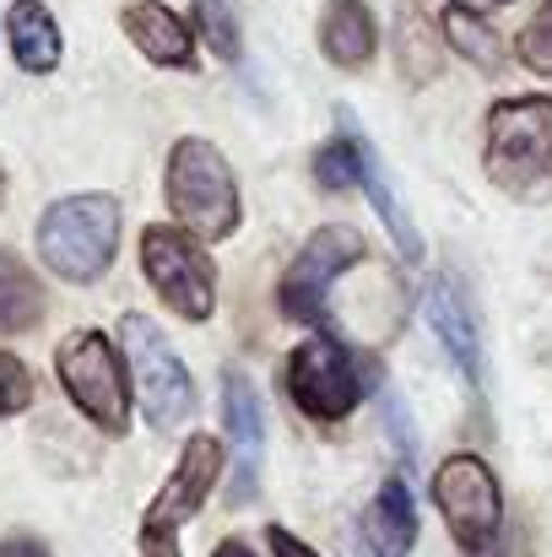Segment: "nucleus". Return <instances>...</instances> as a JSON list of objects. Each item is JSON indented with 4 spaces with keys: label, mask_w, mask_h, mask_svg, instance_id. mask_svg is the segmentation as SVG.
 <instances>
[{
    "label": "nucleus",
    "mask_w": 552,
    "mask_h": 557,
    "mask_svg": "<svg viewBox=\"0 0 552 557\" xmlns=\"http://www.w3.org/2000/svg\"><path fill=\"white\" fill-rule=\"evenodd\" d=\"M120 200L103 195V189H87V195H65L54 200L44 216H38V260L71 282V287H93L109 265H114V249H120Z\"/></svg>",
    "instance_id": "nucleus-1"
},
{
    "label": "nucleus",
    "mask_w": 552,
    "mask_h": 557,
    "mask_svg": "<svg viewBox=\"0 0 552 557\" xmlns=\"http://www.w3.org/2000/svg\"><path fill=\"white\" fill-rule=\"evenodd\" d=\"M163 195H169L180 233L189 238L222 244L238 233V185H233V169L217 141H206V136L174 141L169 169H163Z\"/></svg>",
    "instance_id": "nucleus-2"
},
{
    "label": "nucleus",
    "mask_w": 552,
    "mask_h": 557,
    "mask_svg": "<svg viewBox=\"0 0 552 557\" xmlns=\"http://www.w3.org/2000/svg\"><path fill=\"white\" fill-rule=\"evenodd\" d=\"M488 152L482 169L488 180L504 195H542V185H552V98L526 92V98H499L488 109Z\"/></svg>",
    "instance_id": "nucleus-3"
},
{
    "label": "nucleus",
    "mask_w": 552,
    "mask_h": 557,
    "mask_svg": "<svg viewBox=\"0 0 552 557\" xmlns=\"http://www.w3.org/2000/svg\"><path fill=\"white\" fill-rule=\"evenodd\" d=\"M54 373L87 422H98L103 433L131 428V384H125L131 369H125V352L103 331H71L54 352Z\"/></svg>",
    "instance_id": "nucleus-4"
},
{
    "label": "nucleus",
    "mask_w": 552,
    "mask_h": 557,
    "mask_svg": "<svg viewBox=\"0 0 552 557\" xmlns=\"http://www.w3.org/2000/svg\"><path fill=\"white\" fill-rule=\"evenodd\" d=\"M222 455L228 449L211 433H189L184 438L169 482L158 487V498L142 515V557H180V525H189L206 509V498H211V487L222 476Z\"/></svg>",
    "instance_id": "nucleus-5"
},
{
    "label": "nucleus",
    "mask_w": 552,
    "mask_h": 557,
    "mask_svg": "<svg viewBox=\"0 0 552 557\" xmlns=\"http://www.w3.org/2000/svg\"><path fill=\"white\" fill-rule=\"evenodd\" d=\"M120 352H125V369L136 379V400H142L147 422L158 433L180 428L195 411V379H189L180 352L169 347V336L147 314H120Z\"/></svg>",
    "instance_id": "nucleus-6"
},
{
    "label": "nucleus",
    "mask_w": 552,
    "mask_h": 557,
    "mask_svg": "<svg viewBox=\"0 0 552 557\" xmlns=\"http://www.w3.org/2000/svg\"><path fill=\"white\" fill-rule=\"evenodd\" d=\"M364 255H368V244L358 227H347V222L315 227V233L298 244V255H293V265H287V276H282V314L298 320V325H320V320L331 314V287H336Z\"/></svg>",
    "instance_id": "nucleus-7"
},
{
    "label": "nucleus",
    "mask_w": 552,
    "mask_h": 557,
    "mask_svg": "<svg viewBox=\"0 0 552 557\" xmlns=\"http://www.w3.org/2000/svg\"><path fill=\"white\" fill-rule=\"evenodd\" d=\"M142 271L152 282V293L189 325L211 320L217 309V265L211 255L180 233V227H147L142 233Z\"/></svg>",
    "instance_id": "nucleus-8"
},
{
    "label": "nucleus",
    "mask_w": 552,
    "mask_h": 557,
    "mask_svg": "<svg viewBox=\"0 0 552 557\" xmlns=\"http://www.w3.org/2000/svg\"><path fill=\"white\" fill-rule=\"evenodd\" d=\"M433 504H439L444 525L455 531V542L466 553H482V547L499 542L504 493H499V476L488 471V460H477V455L439 460V471H433Z\"/></svg>",
    "instance_id": "nucleus-9"
},
{
    "label": "nucleus",
    "mask_w": 552,
    "mask_h": 557,
    "mask_svg": "<svg viewBox=\"0 0 552 557\" xmlns=\"http://www.w3.org/2000/svg\"><path fill=\"white\" fill-rule=\"evenodd\" d=\"M287 395L315 422H342L364 400V379L353 369V352L336 336H309L287 358Z\"/></svg>",
    "instance_id": "nucleus-10"
},
{
    "label": "nucleus",
    "mask_w": 552,
    "mask_h": 557,
    "mask_svg": "<svg viewBox=\"0 0 552 557\" xmlns=\"http://www.w3.org/2000/svg\"><path fill=\"white\" fill-rule=\"evenodd\" d=\"M222 422L233 438V504H249L260 493V460H266V411L255 395V379L244 369L222 373Z\"/></svg>",
    "instance_id": "nucleus-11"
},
{
    "label": "nucleus",
    "mask_w": 552,
    "mask_h": 557,
    "mask_svg": "<svg viewBox=\"0 0 552 557\" xmlns=\"http://www.w3.org/2000/svg\"><path fill=\"white\" fill-rule=\"evenodd\" d=\"M422 314H428V325H433V336L444 342V352L455 358V369L466 373V384L471 389H482V336H477V320H471V304L461 298V287L450 282V276H433L428 282V293H422Z\"/></svg>",
    "instance_id": "nucleus-12"
},
{
    "label": "nucleus",
    "mask_w": 552,
    "mask_h": 557,
    "mask_svg": "<svg viewBox=\"0 0 552 557\" xmlns=\"http://www.w3.org/2000/svg\"><path fill=\"white\" fill-rule=\"evenodd\" d=\"M120 27L125 38L136 44V54H147L152 65H169V71H189L195 65V33L174 5L163 0H131L120 11Z\"/></svg>",
    "instance_id": "nucleus-13"
},
{
    "label": "nucleus",
    "mask_w": 552,
    "mask_h": 557,
    "mask_svg": "<svg viewBox=\"0 0 552 557\" xmlns=\"http://www.w3.org/2000/svg\"><path fill=\"white\" fill-rule=\"evenodd\" d=\"M5 44H11V60L27 71V76H49L65 54V38H60V22L44 0H11L5 5Z\"/></svg>",
    "instance_id": "nucleus-14"
},
{
    "label": "nucleus",
    "mask_w": 552,
    "mask_h": 557,
    "mask_svg": "<svg viewBox=\"0 0 552 557\" xmlns=\"http://www.w3.org/2000/svg\"><path fill=\"white\" fill-rule=\"evenodd\" d=\"M379 49V22L364 0H326L320 11V54L336 71H368Z\"/></svg>",
    "instance_id": "nucleus-15"
},
{
    "label": "nucleus",
    "mask_w": 552,
    "mask_h": 557,
    "mask_svg": "<svg viewBox=\"0 0 552 557\" xmlns=\"http://www.w3.org/2000/svg\"><path fill=\"white\" fill-rule=\"evenodd\" d=\"M390 49H395V65L412 87H428L439 71H444V44H439V27L428 22L422 0H395L390 11Z\"/></svg>",
    "instance_id": "nucleus-16"
},
{
    "label": "nucleus",
    "mask_w": 552,
    "mask_h": 557,
    "mask_svg": "<svg viewBox=\"0 0 552 557\" xmlns=\"http://www.w3.org/2000/svg\"><path fill=\"white\" fill-rule=\"evenodd\" d=\"M364 542L368 557H406L417 547V504L401 476H384V487L373 493L364 515Z\"/></svg>",
    "instance_id": "nucleus-17"
},
{
    "label": "nucleus",
    "mask_w": 552,
    "mask_h": 557,
    "mask_svg": "<svg viewBox=\"0 0 552 557\" xmlns=\"http://www.w3.org/2000/svg\"><path fill=\"white\" fill-rule=\"evenodd\" d=\"M38 320H44L38 276L11 249H0V336H27V331H38Z\"/></svg>",
    "instance_id": "nucleus-18"
},
{
    "label": "nucleus",
    "mask_w": 552,
    "mask_h": 557,
    "mask_svg": "<svg viewBox=\"0 0 552 557\" xmlns=\"http://www.w3.org/2000/svg\"><path fill=\"white\" fill-rule=\"evenodd\" d=\"M364 185H368L373 211L384 216V227H390V238H395V249H401L406 260H417V255H422V238H417V227H412V211H406L401 195L390 189V180H384V169H379L373 152H364Z\"/></svg>",
    "instance_id": "nucleus-19"
},
{
    "label": "nucleus",
    "mask_w": 552,
    "mask_h": 557,
    "mask_svg": "<svg viewBox=\"0 0 552 557\" xmlns=\"http://www.w3.org/2000/svg\"><path fill=\"white\" fill-rule=\"evenodd\" d=\"M444 38H450V49H455V54L477 60L482 71H499V65H504V38H499L477 11H461V5H455V11L444 16Z\"/></svg>",
    "instance_id": "nucleus-20"
},
{
    "label": "nucleus",
    "mask_w": 552,
    "mask_h": 557,
    "mask_svg": "<svg viewBox=\"0 0 552 557\" xmlns=\"http://www.w3.org/2000/svg\"><path fill=\"white\" fill-rule=\"evenodd\" d=\"M315 185L320 189L364 185V141H353V136L326 141V147H320V158H315Z\"/></svg>",
    "instance_id": "nucleus-21"
},
{
    "label": "nucleus",
    "mask_w": 552,
    "mask_h": 557,
    "mask_svg": "<svg viewBox=\"0 0 552 557\" xmlns=\"http://www.w3.org/2000/svg\"><path fill=\"white\" fill-rule=\"evenodd\" d=\"M189 5H195V27H200V38L211 44V54H217V60H238V54H244V33H238L233 5H228V0H189Z\"/></svg>",
    "instance_id": "nucleus-22"
},
{
    "label": "nucleus",
    "mask_w": 552,
    "mask_h": 557,
    "mask_svg": "<svg viewBox=\"0 0 552 557\" xmlns=\"http://www.w3.org/2000/svg\"><path fill=\"white\" fill-rule=\"evenodd\" d=\"M379 406H384V428H390V444H395V449H401V460L412 466V460H417V422H412V411H406L401 389H395V384H384V389H379Z\"/></svg>",
    "instance_id": "nucleus-23"
},
{
    "label": "nucleus",
    "mask_w": 552,
    "mask_h": 557,
    "mask_svg": "<svg viewBox=\"0 0 552 557\" xmlns=\"http://www.w3.org/2000/svg\"><path fill=\"white\" fill-rule=\"evenodd\" d=\"M33 406V373L16 352H0V417H22Z\"/></svg>",
    "instance_id": "nucleus-24"
},
{
    "label": "nucleus",
    "mask_w": 552,
    "mask_h": 557,
    "mask_svg": "<svg viewBox=\"0 0 552 557\" xmlns=\"http://www.w3.org/2000/svg\"><path fill=\"white\" fill-rule=\"evenodd\" d=\"M515 54L531 65V71H552V0L531 16V27L520 33V44H515Z\"/></svg>",
    "instance_id": "nucleus-25"
},
{
    "label": "nucleus",
    "mask_w": 552,
    "mask_h": 557,
    "mask_svg": "<svg viewBox=\"0 0 552 557\" xmlns=\"http://www.w3.org/2000/svg\"><path fill=\"white\" fill-rule=\"evenodd\" d=\"M0 557H54V553H49L44 536H33V531H11V536H0Z\"/></svg>",
    "instance_id": "nucleus-26"
},
{
    "label": "nucleus",
    "mask_w": 552,
    "mask_h": 557,
    "mask_svg": "<svg viewBox=\"0 0 552 557\" xmlns=\"http://www.w3.org/2000/svg\"><path fill=\"white\" fill-rule=\"evenodd\" d=\"M271 553L277 557H320L309 542H298L293 531H282V525H271Z\"/></svg>",
    "instance_id": "nucleus-27"
},
{
    "label": "nucleus",
    "mask_w": 552,
    "mask_h": 557,
    "mask_svg": "<svg viewBox=\"0 0 552 557\" xmlns=\"http://www.w3.org/2000/svg\"><path fill=\"white\" fill-rule=\"evenodd\" d=\"M211 557H255V547H244V542H222Z\"/></svg>",
    "instance_id": "nucleus-28"
},
{
    "label": "nucleus",
    "mask_w": 552,
    "mask_h": 557,
    "mask_svg": "<svg viewBox=\"0 0 552 557\" xmlns=\"http://www.w3.org/2000/svg\"><path fill=\"white\" fill-rule=\"evenodd\" d=\"M466 557H504L499 547H482V553H466Z\"/></svg>",
    "instance_id": "nucleus-29"
},
{
    "label": "nucleus",
    "mask_w": 552,
    "mask_h": 557,
    "mask_svg": "<svg viewBox=\"0 0 552 557\" xmlns=\"http://www.w3.org/2000/svg\"><path fill=\"white\" fill-rule=\"evenodd\" d=\"M0 200H5V169H0Z\"/></svg>",
    "instance_id": "nucleus-30"
},
{
    "label": "nucleus",
    "mask_w": 552,
    "mask_h": 557,
    "mask_svg": "<svg viewBox=\"0 0 552 557\" xmlns=\"http://www.w3.org/2000/svg\"><path fill=\"white\" fill-rule=\"evenodd\" d=\"M455 5H461V11H466V5H471V0H455Z\"/></svg>",
    "instance_id": "nucleus-31"
}]
</instances>
